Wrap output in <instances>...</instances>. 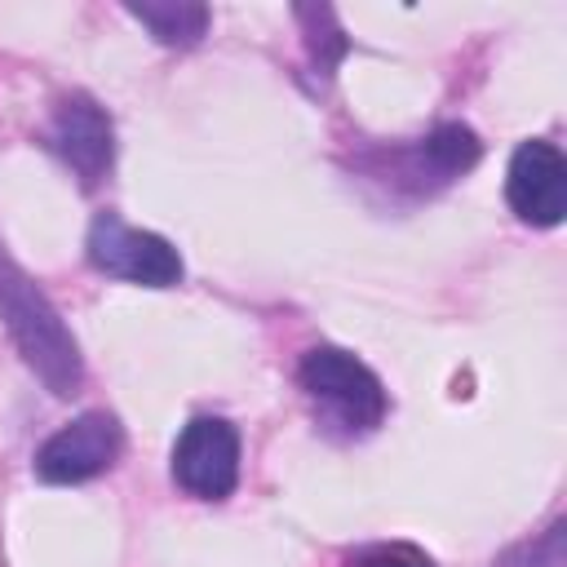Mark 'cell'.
I'll use <instances>...</instances> for the list:
<instances>
[{
    "mask_svg": "<svg viewBox=\"0 0 567 567\" xmlns=\"http://www.w3.org/2000/svg\"><path fill=\"white\" fill-rule=\"evenodd\" d=\"M84 248H89V261L111 279H128V284H142V288H173L182 279L177 248L164 235L137 230L115 213L93 217Z\"/></svg>",
    "mask_w": 567,
    "mask_h": 567,
    "instance_id": "3957f363",
    "label": "cell"
},
{
    "mask_svg": "<svg viewBox=\"0 0 567 567\" xmlns=\"http://www.w3.org/2000/svg\"><path fill=\"white\" fill-rule=\"evenodd\" d=\"M128 13L168 49H190L208 31V9L186 4V0H164V4H128Z\"/></svg>",
    "mask_w": 567,
    "mask_h": 567,
    "instance_id": "9c48e42d",
    "label": "cell"
},
{
    "mask_svg": "<svg viewBox=\"0 0 567 567\" xmlns=\"http://www.w3.org/2000/svg\"><path fill=\"white\" fill-rule=\"evenodd\" d=\"M44 142L49 151L80 177L84 190H93L111 159H115V128H111V115L106 106H97V97L89 93H66L58 106H53V120L44 128Z\"/></svg>",
    "mask_w": 567,
    "mask_h": 567,
    "instance_id": "8992f818",
    "label": "cell"
},
{
    "mask_svg": "<svg viewBox=\"0 0 567 567\" xmlns=\"http://www.w3.org/2000/svg\"><path fill=\"white\" fill-rule=\"evenodd\" d=\"M496 567H563V527L554 523L540 540H527V545L509 549Z\"/></svg>",
    "mask_w": 567,
    "mask_h": 567,
    "instance_id": "8fae6325",
    "label": "cell"
},
{
    "mask_svg": "<svg viewBox=\"0 0 567 567\" xmlns=\"http://www.w3.org/2000/svg\"><path fill=\"white\" fill-rule=\"evenodd\" d=\"M173 483L195 501H226L239 483V434L226 416H195L173 443Z\"/></svg>",
    "mask_w": 567,
    "mask_h": 567,
    "instance_id": "277c9868",
    "label": "cell"
},
{
    "mask_svg": "<svg viewBox=\"0 0 567 567\" xmlns=\"http://www.w3.org/2000/svg\"><path fill=\"white\" fill-rule=\"evenodd\" d=\"M124 452V430L111 412H84L66 421L58 434H49L35 452V478L40 483H89L106 474Z\"/></svg>",
    "mask_w": 567,
    "mask_h": 567,
    "instance_id": "5b68a950",
    "label": "cell"
},
{
    "mask_svg": "<svg viewBox=\"0 0 567 567\" xmlns=\"http://www.w3.org/2000/svg\"><path fill=\"white\" fill-rule=\"evenodd\" d=\"M478 137L474 128L465 124H439L430 137H421L412 151H408V164H403V177H421V182H452L461 173H470L478 164Z\"/></svg>",
    "mask_w": 567,
    "mask_h": 567,
    "instance_id": "ba28073f",
    "label": "cell"
},
{
    "mask_svg": "<svg viewBox=\"0 0 567 567\" xmlns=\"http://www.w3.org/2000/svg\"><path fill=\"white\" fill-rule=\"evenodd\" d=\"M505 199L527 226H558L567 213V159L554 142L532 137L514 151L505 173Z\"/></svg>",
    "mask_w": 567,
    "mask_h": 567,
    "instance_id": "52a82bcc",
    "label": "cell"
},
{
    "mask_svg": "<svg viewBox=\"0 0 567 567\" xmlns=\"http://www.w3.org/2000/svg\"><path fill=\"white\" fill-rule=\"evenodd\" d=\"M297 381L306 399L346 434H368L385 421V408H390L385 385L363 359H354L341 346H310L301 354Z\"/></svg>",
    "mask_w": 567,
    "mask_h": 567,
    "instance_id": "7a4b0ae2",
    "label": "cell"
},
{
    "mask_svg": "<svg viewBox=\"0 0 567 567\" xmlns=\"http://www.w3.org/2000/svg\"><path fill=\"white\" fill-rule=\"evenodd\" d=\"M346 567H434V558L408 540H377L346 558Z\"/></svg>",
    "mask_w": 567,
    "mask_h": 567,
    "instance_id": "30bf717a",
    "label": "cell"
},
{
    "mask_svg": "<svg viewBox=\"0 0 567 567\" xmlns=\"http://www.w3.org/2000/svg\"><path fill=\"white\" fill-rule=\"evenodd\" d=\"M0 319H4L18 354L44 381L49 394L66 399L80 390L84 363H80V346H75L71 328L62 323L58 306L40 292V284L9 257L4 244H0Z\"/></svg>",
    "mask_w": 567,
    "mask_h": 567,
    "instance_id": "6da1fadb",
    "label": "cell"
}]
</instances>
